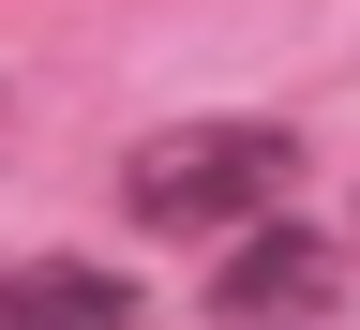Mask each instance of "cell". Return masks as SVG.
Segmentation results:
<instances>
[{"instance_id":"7a4b0ae2","label":"cell","mask_w":360,"mask_h":330,"mask_svg":"<svg viewBox=\"0 0 360 330\" xmlns=\"http://www.w3.org/2000/svg\"><path fill=\"white\" fill-rule=\"evenodd\" d=\"M210 315H225V330H315V315H345V255L315 241L300 210H255V225H225Z\"/></svg>"},{"instance_id":"3957f363","label":"cell","mask_w":360,"mask_h":330,"mask_svg":"<svg viewBox=\"0 0 360 330\" xmlns=\"http://www.w3.org/2000/svg\"><path fill=\"white\" fill-rule=\"evenodd\" d=\"M0 330H135V286L75 270V255H30V270H0Z\"/></svg>"},{"instance_id":"6da1fadb","label":"cell","mask_w":360,"mask_h":330,"mask_svg":"<svg viewBox=\"0 0 360 330\" xmlns=\"http://www.w3.org/2000/svg\"><path fill=\"white\" fill-rule=\"evenodd\" d=\"M285 196H300V135L285 120H165V135H135V165H120V210L150 225V241H225V225H255Z\"/></svg>"}]
</instances>
